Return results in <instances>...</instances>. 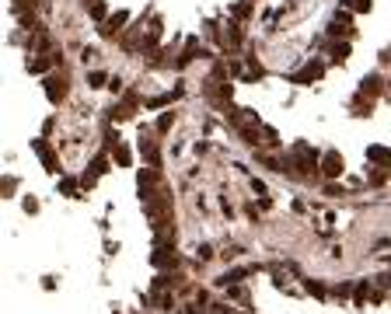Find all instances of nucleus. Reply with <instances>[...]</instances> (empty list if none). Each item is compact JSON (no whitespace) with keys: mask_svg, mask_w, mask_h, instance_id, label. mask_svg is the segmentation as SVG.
Returning a JSON list of instances; mask_svg holds the SVG:
<instances>
[{"mask_svg":"<svg viewBox=\"0 0 391 314\" xmlns=\"http://www.w3.org/2000/svg\"><path fill=\"white\" fill-rule=\"evenodd\" d=\"M321 77V63H307L297 77H293V84H307V80H318Z\"/></svg>","mask_w":391,"mask_h":314,"instance_id":"obj_1","label":"nucleus"},{"mask_svg":"<svg viewBox=\"0 0 391 314\" xmlns=\"http://www.w3.org/2000/svg\"><path fill=\"white\" fill-rule=\"evenodd\" d=\"M32 147L39 150V157H42V161H46V168H49V171H56V157H53V150H49V147H46L42 140H35Z\"/></svg>","mask_w":391,"mask_h":314,"instance_id":"obj_2","label":"nucleus"},{"mask_svg":"<svg viewBox=\"0 0 391 314\" xmlns=\"http://www.w3.org/2000/svg\"><path fill=\"white\" fill-rule=\"evenodd\" d=\"M367 157L381 161V164H391V150H384V147H367Z\"/></svg>","mask_w":391,"mask_h":314,"instance_id":"obj_3","label":"nucleus"},{"mask_svg":"<svg viewBox=\"0 0 391 314\" xmlns=\"http://www.w3.org/2000/svg\"><path fill=\"white\" fill-rule=\"evenodd\" d=\"M342 171V157L339 154H325V175H339Z\"/></svg>","mask_w":391,"mask_h":314,"instance_id":"obj_4","label":"nucleus"},{"mask_svg":"<svg viewBox=\"0 0 391 314\" xmlns=\"http://www.w3.org/2000/svg\"><path fill=\"white\" fill-rule=\"evenodd\" d=\"M67 94V87H63V80H49V98L56 101V98H63Z\"/></svg>","mask_w":391,"mask_h":314,"instance_id":"obj_5","label":"nucleus"},{"mask_svg":"<svg viewBox=\"0 0 391 314\" xmlns=\"http://www.w3.org/2000/svg\"><path fill=\"white\" fill-rule=\"evenodd\" d=\"M115 161H119L122 168L129 164V150H126V147H115Z\"/></svg>","mask_w":391,"mask_h":314,"instance_id":"obj_6","label":"nucleus"},{"mask_svg":"<svg viewBox=\"0 0 391 314\" xmlns=\"http://www.w3.org/2000/svg\"><path fill=\"white\" fill-rule=\"evenodd\" d=\"M332 56H335V60H339V63H342V60H346V56H349V46H346V42H342V46H335V49H332Z\"/></svg>","mask_w":391,"mask_h":314,"instance_id":"obj_7","label":"nucleus"},{"mask_svg":"<svg viewBox=\"0 0 391 314\" xmlns=\"http://www.w3.org/2000/svg\"><path fill=\"white\" fill-rule=\"evenodd\" d=\"M346 7H353V11H367V7H370V0H346Z\"/></svg>","mask_w":391,"mask_h":314,"instance_id":"obj_8","label":"nucleus"},{"mask_svg":"<svg viewBox=\"0 0 391 314\" xmlns=\"http://www.w3.org/2000/svg\"><path fill=\"white\" fill-rule=\"evenodd\" d=\"M307 293H314V297H325V286H321V283H311V279H307Z\"/></svg>","mask_w":391,"mask_h":314,"instance_id":"obj_9","label":"nucleus"},{"mask_svg":"<svg viewBox=\"0 0 391 314\" xmlns=\"http://www.w3.org/2000/svg\"><path fill=\"white\" fill-rule=\"evenodd\" d=\"M91 14H95V18H105V4H101V0H95V4H91Z\"/></svg>","mask_w":391,"mask_h":314,"instance_id":"obj_10","label":"nucleus"},{"mask_svg":"<svg viewBox=\"0 0 391 314\" xmlns=\"http://www.w3.org/2000/svg\"><path fill=\"white\" fill-rule=\"evenodd\" d=\"M63 192L74 196V192H77V182H74V178H63Z\"/></svg>","mask_w":391,"mask_h":314,"instance_id":"obj_11","label":"nucleus"}]
</instances>
